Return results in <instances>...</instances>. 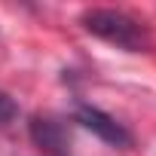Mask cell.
<instances>
[{
	"mask_svg": "<svg viewBox=\"0 0 156 156\" xmlns=\"http://www.w3.org/2000/svg\"><path fill=\"white\" fill-rule=\"evenodd\" d=\"M83 28L101 40H107L110 46H119V49H129V52H144L150 46V34L147 28L132 19L129 12L122 9H104V6H95V9H86L80 16Z\"/></svg>",
	"mask_w": 156,
	"mask_h": 156,
	"instance_id": "cell-1",
	"label": "cell"
},
{
	"mask_svg": "<svg viewBox=\"0 0 156 156\" xmlns=\"http://www.w3.org/2000/svg\"><path fill=\"white\" fill-rule=\"evenodd\" d=\"M73 119L80 122L83 129H89L92 135H98L104 144L110 147H132V132L110 113H104L101 107H92V104H76L73 107Z\"/></svg>",
	"mask_w": 156,
	"mask_h": 156,
	"instance_id": "cell-2",
	"label": "cell"
},
{
	"mask_svg": "<svg viewBox=\"0 0 156 156\" xmlns=\"http://www.w3.org/2000/svg\"><path fill=\"white\" fill-rule=\"evenodd\" d=\"M31 138H34V144L43 150V153H49V156H67L70 153V138H67V129L58 122V119H52V116H34L31 119Z\"/></svg>",
	"mask_w": 156,
	"mask_h": 156,
	"instance_id": "cell-3",
	"label": "cell"
},
{
	"mask_svg": "<svg viewBox=\"0 0 156 156\" xmlns=\"http://www.w3.org/2000/svg\"><path fill=\"white\" fill-rule=\"evenodd\" d=\"M16 113H19L16 98H12V95H6V92H0V126H3V122H9Z\"/></svg>",
	"mask_w": 156,
	"mask_h": 156,
	"instance_id": "cell-4",
	"label": "cell"
}]
</instances>
